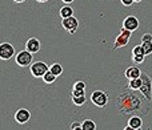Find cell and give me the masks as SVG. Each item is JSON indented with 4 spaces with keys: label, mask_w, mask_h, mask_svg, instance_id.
Returning <instances> with one entry per match:
<instances>
[{
    "label": "cell",
    "mask_w": 152,
    "mask_h": 130,
    "mask_svg": "<svg viewBox=\"0 0 152 130\" xmlns=\"http://www.w3.org/2000/svg\"><path fill=\"white\" fill-rule=\"evenodd\" d=\"M136 130H143V129H142V128H139V129H136Z\"/></svg>",
    "instance_id": "obj_32"
},
{
    "label": "cell",
    "mask_w": 152,
    "mask_h": 130,
    "mask_svg": "<svg viewBox=\"0 0 152 130\" xmlns=\"http://www.w3.org/2000/svg\"><path fill=\"white\" fill-rule=\"evenodd\" d=\"M61 25L68 33H75L79 28V20L75 16H69V17H66L61 20Z\"/></svg>",
    "instance_id": "obj_7"
},
{
    "label": "cell",
    "mask_w": 152,
    "mask_h": 130,
    "mask_svg": "<svg viewBox=\"0 0 152 130\" xmlns=\"http://www.w3.org/2000/svg\"><path fill=\"white\" fill-rule=\"evenodd\" d=\"M143 48H144V53L145 56L151 55L152 53V41H148V43H143Z\"/></svg>",
    "instance_id": "obj_21"
},
{
    "label": "cell",
    "mask_w": 152,
    "mask_h": 130,
    "mask_svg": "<svg viewBox=\"0 0 152 130\" xmlns=\"http://www.w3.org/2000/svg\"><path fill=\"white\" fill-rule=\"evenodd\" d=\"M72 101H74V104L76 106H81V105H84L87 101L86 94H83V96H72Z\"/></svg>",
    "instance_id": "obj_19"
},
{
    "label": "cell",
    "mask_w": 152,
    "mask_h": 130,
    "mask_svg": "<svg viewBox=\"0 0 152 130\" xmlns=\"http://www.w3.org/2000/svg\"><path fill=\"white\" fill-rule=\"evenodd\" d=\"M87 84L84 81H76L74 84V89H77V90H86Z\"/></svg>",
    "instance_id": "obj_22"
},
{
    "label": "cell",
    "mask_w": 152,
    "mask_h": 130,
    "mask_svg": "<svg viewBox=\"0 0 152 130\" xmlns=\"http://www.w3.org/2000/svg\"><path fill=\"white\" fill-rule=\"evenodd\" d=\"M142 70L139 69L137 66H129L126 69V72H124V76H126L128 80H134V78H139L142 77Z\"/></svg>",
    "instance_id": "obj_12"
},
{
    "label": "cell",
    "mask_w": 152,
    "mask_h": 130,
    "mask_svg": "<svg viewBox=\"0 0 152 130\" xmlns=\"http://www.w3.org/2000/svg\"><path fill=\"white\" fill-rule=\"evenodd\" d=\"M128 125L129 126H132L134 129H139V128H142L143 126V120L139 117V116H132L131 118L128 120Z\"/></svg>",
    "instance_id": "obj_13"
},
{
    "label": "cell",
    "mask_w": 152,
    "mask_h": 130,
    "mask_svg": "<svg viewBox=\"0 0 152 130\" xmlns=\"http://www.w3.org/2000/svg\"><path fill=\"white\" fill-rule=\"evenodd\" d=\"M139 25H140V23H139V20H137V17H135V16H127L123 20V27L131 32L136 31V29L139 28Z\"/></svg>",
    "instance_id": "obj_10"
},
{
    "label": "cell",
    "mask_w": 152,
    "mask_h": 130,
    "mask_svg": "<svg viewBox=\"0 0 152 130\" xmlns=\"http://www.w3.org/2000/svg\"><path fill=\"white\" fill-rule=\"evenodd\" d=\"M123 130H136V129H134L132 126H129V125H128V126H126V128H124Z\"/></svg>",
    "instance_id": "obj_27"
},
{
    "label": "cell",
    "mask_w": 152,
    "mask_h": 130,
    "mask_svg": "<svg viewBox=\"0 0 152 130\" xmlns=\"http://www.w3.org/2000/svg\"><path fill=\"white\" fill-rule=\"evenodd\" d=\"M136 55H145L143 45H136V47H134V49H132V56H136Z\"/></svg>",
    "instance_id": "obj_20"
},
{
    "label": "cell",
    "mask_w": 152,
    "mask_h": 130,
    "mask_svg": "<svg viewBox=\"0 0 152 130\" xmlns=\"http://www.w3.org/2000/svg\"><path fill=\"white\" fill-rule=\"evenodd\" d=\"M116 106L123 114H136L139 112V109L142 108V101L140 98H137L134 93H121L116 100Z\"/></svg>",
    "instance_id": "obj_1"
},
{
    "label": "cell",
    "mask_w": 152,
    "mask_h": 130,
    "mask_svg": "<svg viewBox=\"0 0 152 130\" xmlns=\"http://www.w3.org/2000/svg\"><path fill=\"white\" fill-rule=\"evenodd\" d=\"M15 63H16V65H19V66H21V68L31 66V64L34 63V53H31L27 49L20 51L15 57Z\"/></svg>",
    "instance_id": "obj_3"
},
{
    "label": "cell",
    "mask_w": 152,
    "mask_h": 130,
    "mask_svg": "<svg viewBox=\"0 0 152 130\" xmlns=\"http://www.w3.org/2000/svg\"><path fill=\"white\" fill-rule=\"evenodd\" d=\"M61 1H63V3H66V4H69V3H72V1H74V0H61Z\"/></svg>",
    "instance_id": "obj_28"
},
{
    "label": "cell",
    "mask_w": 152,
    "mask_h": 130,
    "mask_svg": "<svg viewBox=\"0 0 152 130\" xmlns=\"http://www.w3.org/2000/svg\"><path fill=\"white\" fill-rule=\"evenodd\" d=\"M60 16H61V19H66V17H69V16H74V8L69 7V5H64V7L60 9Z\"/></svg>",
    "instance_id": "obj_15"
},
{
    "label": "cell",
    "mask_w": 152,
    "mask_h": 130,
    "mask_svg": "<svg viewBox=\"0 0 152 130\" xmlns=\"http://www.w3.org/2000/svg\"><path fill=\"white\" fill-rule=\"evenodd\" d=\"M15 55V48L10 43H1L0 44V58L1 60H10Z\"/></svg>",
    "instance_id": "obj_8"
},
{
    "label": "cell",
    "mask_w": 152,
    "mask_h": 130,
    "mask_svg": "<svg viewBox=\"0 0 152 130\" xmlns=\"http://www.w3.org/2000/svg\"><path fill=\"white\" fill-rule=\"evenodd\" d=\"M56 77H58V76H55L51 70H48V72L43 76V81H44L45 84H53L55 82V80H56Z\"/></svg>",
    "instance_id": "obj_17"
},
{
    "label": "cell",
    "mask_w": 152,
    "mask_h": 130,
    "mask_svg": "<svg viewBox=\"0 0 152 130\" xmlns=\"http://www.w3.org/2000/svg\"><path fill=\"white\" fill-rule=\"evenodd\" d=\"M13 1H15V3H24L26 0H13Z\"/></svg>",
    "instance_id": "obj_29"
},
{
    "label": "cell",
    "mask_w": 152,
    "mask_h": 130,
    "mask_svg": "<svg viewBox=\"0 0 152 130\" xmlns=\"http://www.w3.org/2000/svg\"><path fill=\"white\" fill-rule=\"evenodd\" d=\"M131 35H132V32L128 31V29H126V28L123 27V28L120 29V32H119V35L116 36L115 43H113V47H112V51L126 47V45L128 44L129 39H131Z\"/></svg>",
    "instance_id": "obj_2"
},
{
    "label": "cell",
    "mask_w": 152,
    "mask_h": 130,
    "mask_svg": "<svg viewBox=\"0 0 152 130\" xmlns=\"http://www.w3.org/2000/svg\"><path fill=\"white\" fill-rule=\"evenodd\" d=\"M36 1H37V3H47L48 0H36Z\"/></svg>",
    "instance_id": "obj_30"
},
{
    "label": "cell",
    "mask_w": 152,
    "mask_h": 130,
    "mask_svg": "<svg viewBox=\"0 0 152 130\" xmlns=\"http://www.w3.org/2000/svg\"><path fill=\"white\" fill-rule=\"evenodd\" d=\"M142 41H143V43L152 41V35H151V33H144V35L142 36Z\"/></svg>",
    "instance_id": "obj_25"
},
{
    "label": "cell",
    "mask_w": 152,
    "mask_h": 130,
    "mask_svg": "<svg viewBox=\"0 0 152 130\" xmlns=\"http://www.w3.org/2000/svg\"><path fill=\"white\" fill-rule=\"evenodd\" d=\"M143 85V78L139 77V78H134V80H129V84H128V88L131 90H140Z\"/></svg>",
    "instance_id": "obj_14"
},
{
    "label": "cell",
    "mask_w": 152,
    "mask_h": 130,
    "mask_svg": "<svg viewBox=\"0 0 152 130\" xmlns=\"http://www.w3.org/2000/svg\"><path fill=\"white\" fill-rule=\"evenodd\" d=\"M144 58H145V55H136V56H132V61L136 64H142L144 63Z\"/></svg>",
    "instance_id": "obj_23"
},
{
    "label": "cell",
    "mask_w": 152,
    "mask_h": 130,
    "mask_svg": "<svg viewBox=\"0 0 152 130\" xmlns=\"http://www.w3.org/2000/svg\"><path fill=\"white\" fill-rule=\"evenodd\" d=\"M120 1H121V4L126 5V7H129V5H132L135 3L134 0H120Z\"/></svg>",
    "instance_id": "obj_26"
},
{
    "label": "cell",
    "mask_w": 152,
    "mask_h": 130,
    "mask_svg": "<svg viewBox=\"0 0 152 130\" xmlns=\"http://www.w3.org/2000/svg\"><path fill=\"white\" fill-rule=\"evenodd\" d=\"M31 120V112L28 109H24V108H20L19 110H16L15 113V121L20 125H26L28 121Z\"/></svg>",
    "instance_id": "obj_9"
},
{
    "label": "cell",
    "mask_w": 152,
    "mask_h": 130,
    "mask_svg": "<svg viewBox=\"0 0 152 130\" xmlns=\"http://www.w3.org/2000/svg\"><path fill=\"white\" fill-rule=\"evenodd\" d=\"M91 101L94 105L99 108H105L108 102V93L103 90H94L91 94Z\"/></svg>",
    "instance_id": "obj_5"
},
{
    "label": "cell",
    "mask_w": 152,
    "mask_h": 130,
    "mask_svg": "<svg viewBox=\"0 0 152 130\" xmlns=\"http://www.w3.org/2000/svg\"><path fill=\"white\" fill-rule=\"evenodd\" d=\"M71 130H83V128H81V122H72L71 124Z\"/></svg>",
    "instance_id": "obj_24"
},
{
    "label": "cell",
    "mask_w": 152,
    "mask_h": 130,
    "mask_svg": "<svg viewBox=\"0 0 152 130\" xmlns=\"http://www.w3.org/2000/svg\"><path fill=\"white\" fill-rule=\"evenodd\" d=\"M81 128L83 130H96V124L92 120H84L81 122Z\"/></svg>",
    "instance_id": "obj_16"
},
{
    "label": "cell",
    "mask_w": 152,
    "mask_h": 130,
    "mask_svg": "<svg viewBox=\"0 0 152 130\" xmlns=\"http://www.w3.org/2000/svg\"><path fill=\"white\" fill-rule=\"evenodd\" d=\"M26 49L29 51L31 53H39L40 49H42V43L36 39V37H31V39L27 40L26 43Z\"/></svg>",
    "instance_id": "obj_11"
},
{
    "label": "cell",
    "mask_w": 152,
    "mask_h": 130,
    "mask_svg": "<svg viewBox=\"0 0 152 130\" xmlns=\"http://www.w3.org/2000/svg\"><path fill=\"white\" fill-rule=\"evenodd\" d=\"M134 1H135V3H140V1H142V0H134Z\"/></svg>",
    "instance_id": "obj_31"
},
{
    "label": "cell",
    "mask_w": 152,
    "mask_h": 130,
    "mask_svg": "<svg viewBox=\"0 0 152 130\" xmlns=\"http://www.w3.org/2000/svg\"><path fill=\"white\" fill-rule=\"evenodd\" d=\"M50 70L53 73L55 76H60L63 73V66H61L59 63H53L52 65L50 66Z\"/></svg>",
    "instance_id": "obj_18"
},
{
    "label": "cell",
    "mask_w": 152,
    "mask_h": 130,
    "mask_svg": "<svg viewBox=\"0 0 152 130\" xmlns=\"http://www.w3.org/2000/svg\"><path fill=\"white\" fill-rule=\"evenodd\" d=\"M142 78H143V85L140 88V92H142V94L148 101H151L152 100V80L147 73H142Z\"/></svg>",
    "instance_id": "obj_6"
},
{
    "label": "cell",
    "mask_w": 152,
    "mask_h": 130,
    "mask_svg": "<svg viewBox=\"0 0 152 130\" xmlns=\"http://www.w3.org/2000/svg\"><path fill=\"white\" fill-rule=\"evenodd\" d=\"M29 70H31V74L34 76L35 78H43V76L50 70V66H48L44 61H36V63L31 64Z\"/></svg>",
    "instance_id": "obj_4"
}]
</instances>
